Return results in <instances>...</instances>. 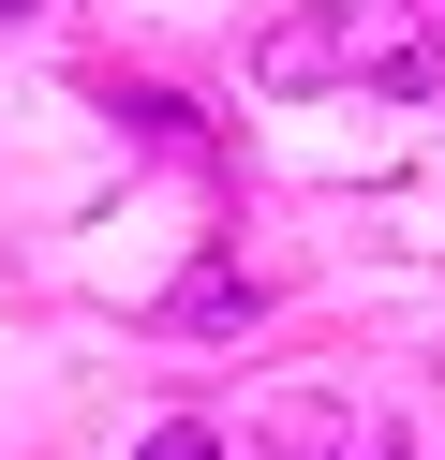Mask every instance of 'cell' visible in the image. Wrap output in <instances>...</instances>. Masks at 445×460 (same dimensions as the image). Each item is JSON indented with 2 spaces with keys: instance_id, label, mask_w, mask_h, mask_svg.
Instances as JSON below:
<instances>
[{
  "instance_id": "1",
  "label": "cell",
  "mask_w": 445,
  "mask_h": 460,
  "mask_svg": "<svg viewBox=\"0 0 445 460\" xmlns=\"http://www.w3.org/2000/svg\"><path fill=\"white\" fill-rule=\"evenodd\" d=\"M253 90L267 104H312V90L445 104V0H297L253 31Z\"/></svg>"
},
{
  "instance_id": "4",
  "label": "cell",
  "mask_w": 445,
  "mask_h": 460,
  "mask_svg": "<svg viewBox=\"0 0 445 460\" xmlns=\"http://www.w3.org/2000/svg\"><path fill=\"white\" fill-rule=\"evenodd\" d=\"M0 15H30V0H0Z\"/></svg>"
},
{
  "instance_id": "2",
  "label": "cell",
  "mask_w": 445,
  "mask_h": 460,
  "mask_svg": "<svg viewBox=\"0 0 445 460\" xmlns=\"http://www.w3.org/2000/svg\"><path fill=\"white\" fill-rule=\"evenodd\" d=\"M253 312H267V282L237 268V252H208V268H193V282L164 297V327H253Z\"/></svg>"
},
{
  "instance_id": "3",
  "label": "cell",
  "mask_w": 445,
  "mask_h": 460,
  "mask_svg": "<svg viewBox=\"0 0 445 460\" xmlns=\"http://www.w3.org/2000/svg\"><path fill=\"white\" fill-rule=\"evenodd\" d=\"M134 460H223V430H208V416H164V430H148Z\"/></svg>"
}]
</instances>
